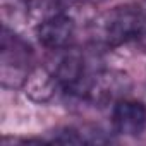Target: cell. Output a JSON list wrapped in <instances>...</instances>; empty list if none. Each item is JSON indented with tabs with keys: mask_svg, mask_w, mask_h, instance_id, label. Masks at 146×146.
I'll use <instances>...</instances> for the list:
<instances>
[{
	"mask_svg": "<svg viewBox=\"0 0 146 146\" xmlns=\"http://www.w3.org/2000/svg\"><path fill=\"white\" fill-rule=\"evenodd\" d=\"M95 45L119 48L146 36V11L134 4L115 5L98 14L90 28Z\"/></svg>",
	"mask_w": 146,
	"mask_h": 146,
	"instance_id": "obj_1",
	"label": "cell"
},
{
	"mask_svg": "<svg viewBox=\"0 0 146 146\" xmlns=\"http://www.w3.org/2000/svg\"><path fill=\"white\" fill-rule=\"evenodd\" d=\"M35 53L31 45L16 33V29L2 24V46H0V72L5 88L23 86L33 70Z\"/></svg>",
	"mask_w": 146,
	"mask_h": 146,
	"instance_id": "obj_2",
	"label": "cell"
},
{
	"mask_svg": "<svg viewBox=\"0 0 146 146\" xmlns=\"http://www.w3.org/2000/svg\"><path fill=\"white\" fill-rule=\"evenodd\" d=\"M132 83L122 70L96 67L81 86L76 98L93 105H113L120 98L127 96Z\"/></svg>",
	"mask_w": 146,
	"mask_h": 146,
	"instance_id": "obj_3",
	"label": "cell"
},
{
	"mask_svg": "<svg viewBox=\"0 0 146 146\" xmlns=\"http://www.w3.org/2000/svg\"><path fill=\"white\" fill-rule=\"evenodd\" d=\"M78 31V23L70 16V12L55 14L38 21L36 24V38L41 46L52 52L65 50L72 45Z\"/></svg>",
	"mask_w": 146,
	"mask_h": 146,
	"instance_id": "obj_4",
	"label": "cell"
},
{
	"mask_svg": "<svg viewBox=\"0 0 146 146\" xmlns=\"http://www.w3.org/2000/svg\"><path fill=\"white\" fill-rule=\"evenodd\" d=\"M113 132L125 137H139L146 131V103L134 98H120L112 105Z\"/></svg>",
	"mask_w": 146,
	"mask_h": 146,
	"instance_id": "obj_5",
	"label": "cell"
},
{
	"mask_svg": "<svg viewBox=\"0 0 146 146\" xmlns=\"http://www.w3.org/2000/svg\"><path fill=\"white\" fill-rule=\"evenodd\" d=\"M26 95L36 102V103H46L52 102L58 93H62V88L52 72V69L46 67H33V70L28 74L24 84H23Z\"/></svg>",
	"mask_w": 146,
	"mask_h": 146,
	"instance_id": "obj_6",
	"label": "cell"
},
{
	"mask_svg": "<svg viewBox=\"0 0 146 146\" xmlns=\"http://www.w3.org/2000/svg\"><path fill=\"white\" fill-rule=\"evenodd\" d=\"M78 0H28L29 12L33 17H38L40 21L55 14L70 12V9L76 5Z\"/></svg>",
	"mask_w": 146,
	"mask_h": 146,
	"instance_id": "obj_7",
	"label": "cell"
},
{
	"mask_svg": "<svg viewBox=\"0 0 146 146\" xmlns=\"http://www.w3.org/2000/svg\"><path fill=\"white\" fill-rule=\"evenodd\" d=\"M29 16L31 12L28 0H2L4 26H11L12 29H16V26L23 24Z\"/></svg>",
	"mask_w": 146,
	"mask_h": 146,
	"instance_id": "obj_8",
	"label": "cell"
}]
</instances>
